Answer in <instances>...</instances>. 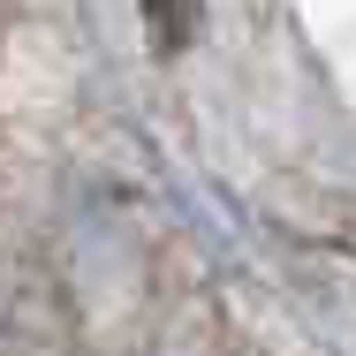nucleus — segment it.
<instances>
[{"label": "nucleus", "mask_w": 356, "mask_h": 356, "mask_svg": "<svg viewBox=\"0 0 356 356\" xmlns=\"http://www.w3.org/2000/svg\"><path fill=\"white\" fill-rule=\"evenodd\" d=\"M54 341V296L23 266H0V356H38Z\"/></svg>", "instance_id": "nucleus-1"}]
</instances>
